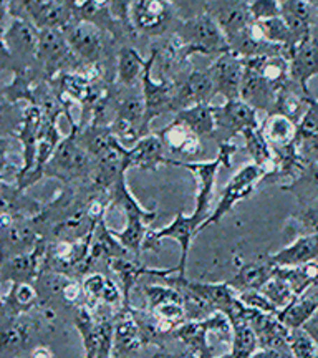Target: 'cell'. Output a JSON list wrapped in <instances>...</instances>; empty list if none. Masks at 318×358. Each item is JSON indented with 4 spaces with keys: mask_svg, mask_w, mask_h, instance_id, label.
I'll use <instances>...</instances> for the list:
<instances>
[{
    "mask_svg": "<svg viewBox=\"0 0 318 358\" xmlns=\"http://www.w3.org/2000/svg\"><path fill=\"white\" fill-rule=\"evenodd\" d=\"M176 98L173 103V115L196 105H210L216 96L209 70H191L181 82L176 83Z\"/></svg>",
    "mask_w": 318,
    "mask_h": 358,
    "instance_id": "obj_17",
    "label": "cell"
},
{
    "mask_svg": "<svg viewBox=\"0 0 318 358\" xmlns=\"http://www.w3.org/2000/svg\"><path fill=\"white\" fill-rule=\"evenodd\" d=\"M10 24L2 30V66L13 73L37 69L40 30L22 17H10Z\"/></svg>",
    "mask_w": 318,
    "mask_h": 358,
    "instance_id": "obj_3",
    "label": "cell"
},
{
    "mask_svg": "<svg viewBox=\"0 0 318 358\" xmlns=\"http://www.w3.org/2000/svg\"><path fill=\"white\" fill-rule=\"evenodd\" d=\"M210 78H212L216 95H222L226 101L239 100L242 83H244L245 66L244 60L237 57L234 52H227L214 60L208 66Z\"/></svg>",
    "mask_w": 318,
    "mask_h": 358,
    "instance_id": "obj_16",
    "label": "cell"
},
{
    "mask_svg": "<svg viewBox=\"0 0 318 358\" xmlns=\"http://www.w3.org/2000/svg\"><path fill=\"white\" fill-rule=\"evenodd\" d=\"M261 128L272 150L290 146L297 141V124L282 115H267Z\"/></svg>",
    "mask_w": 318,
    "mask_h": 358,
    "instance_id": "obj_36",
    "label": "cell"
},
{
    "mask_svg": "<svg viewBox=\"0 0 318 358\" xmlns=\"http://www.w3.org/2000/svg\"><path fill=\"white\" fill-rule=\"evenodd\" d=\"M2 259L29 254L43 241L42 227L37 217H12L2 214Z\"/></svg>",
    "mask_w": 318,
    "mask_h": 358,
    "instance_id": "obj_12",
    "label": "cell"
},
{
    "mask_svg": "<svg viewBox=\"0 0 318 358\" xmlns=\"http://www.w3.org/2000/svg\"><path fill=\"white\" fill-rule=\"evenodd\" d=\"M85 295H87V306L92 310H100V308H113L121 310L124 306L123 290H121L118 282L108 279L103 274H89L82 280Z\"/></svg>",
    "mask_w": 318,
    "mask_h": 358,
    "instance_id": "obj_21",
    "label": "cell"
},
{
    "mask_svg": "<svg viewBox=\"0 0 318 358\" xmlns=\"http://www.w3.org/2000/svg\"><path fill=\"white\" fill-rule=\"evenodd\" d=\"M2 194V214L12 217H37L42 213L43 204L25 194V191L19 189L13 182H3L0 186Z\"/></svg>",
    "mask_w": 318,
    "mask_h": 358,
    "instance_id": "obj_31",
    "label": "cell"
},
{
    "mask_svg": "<svg viewBox=\"0 0 318 358\" xmlns=\"http://www.w3.org/2000/svg\"><path fill=\"white\" fill-rule=\"evenodd\" d=\"M153 347H154V350L147 355V358H194L189 352L178 353V352L169 350L164 343H161V345H153Z\"/></svg>",
    "mask_w": 318,
    "mask_h": 358,
    "instance_id": "obj_47",
    "label": "cell"
},
{
    "mask_svg": "<svg viewBox=\"0 0 318 358\" xmlns=\"http://www.w3.org/2000/svg\"><path fill=\"white\" fill-rule=\"evenodd\" d=\"M131 22L138 35L146 38H164L179 24V12L166 0H138L131 2Z\"/></svg>",
    "mask_w": 318,
    "mask_h": 358,
    "instance_id": "obj_8",
    "label": "cell"
},
{
    "mask_svg": "<svg viewBox=\"0 0 318 358\" xmlns=\"http://www.w3.org/2000/svg\"><path fill=\"white\" fill-rule=\"evenodd\" d=\"M156 62L154 52H150L147 57V64L141 78V88L143 96H145L146 105V116H145V131L146 134H151V122L158 116L164 113H173V103L176 98V83L169 82V80H163L161 82H154L153 78V66Z\"/></svg>",
    "mask_w": 318,
    "mask_h": 358,
    "instance_id": "obj_14",
    "label": "cell"
},
{
    "mask_svg": "<svg viewBox=\"0 0 318 358\" xmlns=\"http://www.w3.org/2000/svg\"><path fill=\"white\" fill-rule=\"evenodd\" d=\"M111 271L115 272L116 277H118V284L121 290H123L124 297V306L131 307V302H129V297H131L133 289L136 287V284L140 282L143 277H147L151 274V267L143 266L140 259L128 256V257H116L111 259L108 262Z\"/></svg>",
    "mask_w": 318,
    "mask_h": 358,
    "instance_id": "obj_32",
    "label": "cell"
},
{
    "mask_svg": "<svg viewBox=\"0 0 318 358\" xmlns=\"http://www.w3.org/2000/svg\"><path fill=\"white\" fill-rule=\"evenodd\" d=\"M290 65V80H294L300 88L310 93L308 83L313 77L318 75V40L315 35L302 40L294 48L289 58Z\"/></svg>",
    "mask_w": 318,
    "mask_h": 358,
    "instance_id": "obj_22",
    "label": "cell"
},
{
    "mask_svg": "<svg viewBox=\"0 0 318 358\" xmlns=\"http://www.w3.org/2000/svg\"><path fill=\"white\" fill-rule=\"evenodd\" d=\"M268 261L277 268H294L318 261V236H302L294 239L279 252L268 254Z\"/></svg>",
    "mask_w": 318,
    "mask_h": 358,
    "instance_id": "obj_23",
    "label": "cell"
},
{
    "mask_svg": "<svg viewBox=\"0 0 318 358\" xmlns=\"http://www.w3.org/2000/svg\"><path fill=\"white\" fill-rule=\"evenodd\" d=\"M298 153L302 156V159L305 161V164L318 163V134L308 138L305 141L297 143Z\"/></svg>",
    "mask_w": 318,
    "mask_h": 358,
    "instance_id": "obj_46",
    "label": "cell"
},
{
    "mask_svg": "<svg viewBox=\"0 0 318 358\" xmlns=\"http://www.w3.org/2000/svg\"><path fill=\"white\" fill-rule=\"evenodd\" d=\"M239 299L242 303L255 310H261L263 313H270V315H279V310L272 306V302L263 295L261 290H249V292L239 294Z\"/></svg>",
    "mask_w": 318,
    "mask_h": 358,
    "instance_id": "obj_45",
    "label": "cell"
},
{
    "mask_svg": "<svg viewBox=\"0 0 318 358\" xmlns=\"http://www.w3.org/2000/svg\"><path fill=\"white\" fill-rule=\"evenodd\" d=\"M282 189L292 192L298 204L318 201V163L307 164L302 174L290 185L282 186Z\"/></svg>",
    "mask_w": 318,
    "mask_h": 358,
    "instance_id": "obj_39",
    "label": "cell"
},
{
    "mask_svg": "<svg viewBox=\"0 0 318 358\" xmlns=\"http://www.w3.org/2000/svg\"><path fill=\"white\" fill-rule=\"evenodd\" d=\"M113 353L111 358H131L146 347L145 335L136 317L133 313V307H123L116 312L113 319Z\"/></svg>",
    "mask_w": 318,
    "mask_h": 358,
    "instance_id": "obj_18",
    "label": "cell"
},
{
    "mask_svg": "<svg viewBox=\"0 0 318 358\" xmlns=\"http://www.w3.org/2000/svg\"><path fill=\"white\" fill-rule=\"evenodd\" d=\"M203 8L222 30L227 42H232L237 35L254 24L250 2L245 0H209L203 2Z\"/></svg>",
    "mask_w": 318,
    "mask_h": 358,
    "instance_id": "obj_15",
    "label": "cell"
},
{
    "mask_svg": "<svg viewBox=\"0 0 318 358\" xmlns=\"http://www.w3.org/2000/svg\"><path fill=\"white\" fill-rule=\"evenodd\" d=\"M313 35L318 40V12H317V19H315V25H313Z\"/></svg>",
    "mask_w": 318,
    "mask_h": 358,
    "instance_id": "obj_50",
    "label": "cell"
},
{
    "mask_svg": "<svg viewBox=\"0 0 318 358\" xmlns=\"http://www.w3.org/2000/svg\"><path fill=\"white\" fill-rule=\"evenodd\" d=\"M30 358H55V353H53V350L48 345L40 343V345H37L30 352Z\"/></svg>",
    "mask_w": 318,
    "mask_h": 358,
    "instance_id": "obj_48",
    "label": "cell"
},
{
    "mask_svg": "<svg viewBox=\"0 0 318 358\" xmlns=\"http://www.w3.org/2000/svg\"><path fill=\"white\" fill-rule=\"evenodd\" d=\"M242 138L245 141V150L252 158V163L262 168L267 174L274 171L275 158L274 151H272L270 145H268L266 134H263L262 128H249L242 133Z\"/></svg>",
    "mask_w": 318,
    "mask_h": 358,
    "instance_id": "obj_38",
    "label": "cell"
},
{
    "mask_svg": "<svg viewBox=\"0 0 318 358\" xmlns=\"http://www.w3.org/2000/svg\"><path fill=\"white\" fill-rule=\"evenodd\" d=\"M318 12V2H300V0H285L280 2V17L300 43L313 34Z\"/></svg>",
    "mask_w": 318,
    "mask_h": 358,
    "instance_id": "obj_24",
    "label": "cell"
},
{
    "mask_svg": "<svg viewBox=\"0 0 318 358\" xmlns=\"http://www.w3.org/2000/svg\"><path fill=\"white\" fill-rule=\"evenodd\" d=\"M261 29L263 37H266L268 42L277 45V47H284L285 50L292 53V50L297 47L298 42L295 40L294 34L290 32V29L287 27L285 20L282 17H275V19L263 20V22H255Z\"/></svg>",
    "mask_w": 318,
    "mask_h": 358,
    "instance_id": "obj_40",
    "label": "cell"
},
{
    "mask_svg": "<svg viewBox=\"0 0 318 358\" xmlns=\"http://www.w3.org/2000/svg\"><path fill=\"white\" fill-rule=\"evenodd\" d=\"M38 303L40 297L35 284H27V282L12 284L10 290L2 295V320L15 319L24 313L34 312Z\"/></svg>",
    "mask_w": 318,
    "mask_h": 358,
    "instance_id": "obj_28",
    "label": "cell"
},
{
    "mask_svg": "<svg viewBox=\"0 0 318 358\" xmlns=\"http://www.w3.org/2000/svg\"><path fill=\"white\" fill-rule=\"evenodd\" d=\"M267 176V173L262 168H259L257 164L250 163L242 166L234 176L231 178V181L227 182L224 187L221 198H219L216 208L210 213V216L205 219L203 226L199 227V232L204 231L205 227L212 226V224L221 222L224 216H227L232 209L236 208L240 201L247 199L249 196H252L255 191L261 187L262 179Z\"/></svg>",
    "mask_w": 318,
    "mask_h": 358,
    "instance_id": "obj_9",
    "label": "cell"
},
{
    "mask_svg": "<svg viewBox=\"0 0 318 358\" xmlns=\"http://www.w3.org/2000/svg\"><path fill=\"white\" fill-rule=\"evenodd\" d=\"M274 264L266 256L261 261H250L242 264L239 271L227 280V284L236 290L237 294L249 292V290H262L263 285L275 274Z\"/></svg>",
    "mask_w": 318,
    "mask_h": 358,
    "instance_id": "obj_26",
    "label": "cell"
},
{
    "mask_svg": "<svg viewBox=\"0 0 318 358\" xmlns=\"http://www.w3.org/2000/svg\"><path fill=\"white\" fill-rule=\"evenodd\" d=\"M261 292L266 295L268 301L272 302V306H274L279 312L284 310L285 307H289L290 303L297 299L295 297L292 287L287 284V280L282 279V277L277 274H274V277L263 285Z\"/></svg>",
    "mask_w": 318,
    "mask_h": 358,
    "instance_id": "obj_41",
    "label": "cell"
},
{
    "mask_svg": "<svg viewBox=\"0 0 318 358\" xmlns=\"http://www.w3.org/2000/svg\"><path fill=\"white\" fill-rule=\"evenodd\" d=\"M48 241H40L37 248L32 252L22 254V256L2 259V271L0 277L2 282H10V284H19V282H27V284H35L38 280L40 274L43 272V261L47 254Z\"/></svg>",
    "mask_w": 318,
    "mask_h": 358,
    "instance_id": "obj_20",
    "label": "cell"
},
{
    "mask_svg": "<svg viewBox=\"0 0 318 358\" xmlns=\"http://www.w3.org/2000/svg\"><path fill=\"white\" fill-rule=\"evenodd\" d=\"M312 100H315L312 93L300 88L294 80H289L285 87L279 92V95H277L274 113L285 116V118L292 120L295 124H298L303 115L307 113Z\"/></svg>",
    "mask_w": 318,
    "mask_h": 358,
    "instance_id": "obj_29",
    "label": "cell"
},
{
    "mask_svg": "<svg viewBox=\"0 0 318 358\" xmlns=\"http://www.w3.org/2000/svg\"><path fill=\"white\" fill-rule=\"evenodd\" d=\"M289 345L292 358H318V343L307 329L292 330Z\"/></svg>",
    "mask_w": 318,
    "mask_h": 358,
    "instance_id": "obj_42",
    "label": "cell"
},
{
    "mask_svg": "<svg viewBox=\"0 0 318 358\" xmlns=\"http://www.w3.org/2000/svg\"><path fill=\"white\" fill-rule=\"evenodd\" d=\"M156 134L164 145L166 153L179 156V158L186 159V163H194L204 153L203 140L176 118L164 128L158 129Z\"/></svg>",
    "mask_w": 318,
    "mask_h": 358,
    "instance_id": "obj_19",
    "label": "cell"
},
{
    "mask_svg": "<svg viewBox=\"0 0 318 358\" xmlns=\"http://www.w3.org/2000/svg\"><path fill=\"white\" fill-rule=\"evenodd\" d=\"M250 358H292V357L285 355V353H280L277 350H270V348H259V350L255 352Z\"/></svg>",
    "mask_w": 318,
    "mask_h": 358,
    "instance_id": "obj_49",
    "label": "cell"
},
{
    "mask_svg": "<svg viewBox=\"0 0 318 358\" xmlns=\"http://www.w3.org/2000/svg\"><path fill=\"white\" fill-rule=\"evenodd\" d=\"M70 133L60 141L52 159L43 169V178H55L64 186L93 185L95 161L80 146L77 138L78 124L70 122Z\"/></svg>",
    "mask_w": 318,
    "mask_h": 358,
    "instance_id": "obj_1",
    "label": "cell"
},
{
    "mask_svg": "<svg viewBox=\"0 0 318 358\" xmlns=\"http://www.w3.org/2000/svg\"><path fill=\"white\" fill-rule=\"evenodd\" d=\"M318 134V100H312L310 106H308L307 113L303 115V118L300 120L297 124V141H305L308 138Z\"/></svg>",
    "mask_w": 318,
    "mask_h": 358,
    "instance_id": "obj_43",
    "label": "cell"
},
{
    "mask_svg": "<svg viewBox=\"0 0 318 358\" xmlns=\"http://www.w3.org/2000/svg\"><path fill=\"white\" fill-rule=\"evenodd\" d=\"M113 317L98 315L88 306L78 308L73 324L83 340L85 358H111L113 353Z\"/></svg>",
    "mask_w": 318,
    "mask_h": 358,
    "instance_id": "obj_10",
    "label": "cell"
},
{
    "mask_svg": "<svg viewBox=\"0 0 318 358\" xmlns=\"http://www.w3.org/2000/svg\"><path fill=\"white\" fill-rule=\"evenodd\" d=\"M245 66V65H244ZM279 92L268 85L257 71L250 70L245 66L244 83L240 90V100L252 106L255 111H263V113L272 115L275 108V101Z\"/></svg>",
    "mask_w": 318,
    "mask_h": 358,
    "instance_id": "obj_25",
    "label": "cell"
},
{
    "mask_svg": "<svg viewBox=\"0 0 318 358\" xmlns=\"http://www.w3.org/2000/svg\"><path fill=\"white\" fill-rule=\"evenodd\" d=\"M174 118L179 120L191 128L203 141L214 140V131H216V120H214V111L210 105H196L191 108H186L174 115Z\"/></svg>",
    "mask_w": 318,
    "mask_h": 358,
    "instance_id": "obj_35",
    "label": "cell"
},
{
    "mask_svg": "<svg viewBox=\"0 0 318 358\" xmlns=\"http://www.w3.org/2000/svg\"><path fill=\"white\" fill-rule=\"evenodd\" d=\"M147 58L141 57V53L133 45H121L118 48V62H116V80L115 83L121 87H138L141 85L143 73H145Z\"/></svg>",
    "mask_w": 318,
    "mask_h": 358,
    "instance_id": "obj_30",
    "label": "cell"
},
{
    "mask_svg": "<svg viewBox=\"0 0 318 358\" xmlns=\"http://www.w3.org/2000/svg\"><path fill=\"white\" fill-rule=\"evenodd\" d=\"M318 313V294L308 290L307 294L300 295L295 301L279 312V320L290 330L305 329L313 317Z\"/></svg>",
    "mask_w": 318,
    "mask_h": 358,
    "instance_id": "obj_33",
    "label": "cell"
},
{
    "mask_svg": "<svg viewBox=\"0 0 318 358\" xmlns=\"http://www.w3.org/2000/svg\"><path fill=\"white\" fill-rule=\"evenodd\" d=\"M214 120H216V131L214 140L216 145H226L232 143L237 134H242L249 128H259L257 111L247 103L239 100L226 101L224 105L212 106Z\"/></svg>",
    "mask_w": 318,
    "mask_h": 358,
    "instance_id": "obj_13",
    "label": "cell"
},
{
    "mask_svg": "<svg viewBox=\"0 0 318 358\" xmlns=\"http://www.w3.org/2000/svg\"><path fill=\"white\" fill-rule=\"evenodd\" d=\"M8 17H22L42 30H65L75 20L73 2L62 0H22L7 2Z\"/></svg>",
    "mask_w": 318,
    "mask_h": 358,
    "instance_id": "obj_7",
    "label": "cell"
},
{
    "mask_svg": "<svg viewBox=\"0 0 318 358\" xmlns=\"http://www.w3.org/2000/svg\"><path fill=\"white\" fill-rule=\"evenodd\" d=\"M285 236H294V239L302 236H318V201L298 204L297 211L287 217Z\"/></svg>",
    "mask_w": 318,
    "mask_h": 358,
    "instance_id": "obj_37",
    "label": "cell"
},
{
    "mask_svg": "<svg viewBox=\"0 0 318 358\" xmlns=\"http://www.w3.org/2000/svg\"><path fill=\"white\" fill-rule=\"evenodd\" d=\"M128 256H131V254L120 244V241L115 237L113 231H110L108 227H106L105 219H101L95 231V236H93L92 249H89V264L93 266V264L101 261V259L103 261L110 262L111 259Z\"/></svg>",
    "mask_w": 318,
    "mask_h": 358,
    "instance_id": "obj_34",
    "label": "cell"
},
{
    "mask_svg": "<svg viewBox=\"0 0 318 358\" xmlns=\"http://www.w3.org/2000/svg\"><path fill=\"white\" fill-rule=\"evenodd\" d=\"M64 32L71 52L82 62L87 69V73L93 69L103 70L105 64H110L111 58H113L111 55H113L116 42L110 35L96 29L95 25L88 24V22L73 20Z\"/></svg>",
    "mask_w": 318,
    "mask_h": 358,
    "instance_id": "obj_5",
    "label": "cell"
},
{
    "mask_svg": "<svg viewBox=\"0 0 318 358\" xmlns=\"http://www.w3.org/2000/svg\"><path fill=\"white\" fill-rule=\"evenodd\" d=\"M43 332H53L38 315L34 312L24 313L15 319L2 320V358H24L30 357V352L40 345L38 338Z\"/></svg>",
    "mask_w": 318,
    "mask_h": 358,
    "instance_id": "obj_6",
    "label": "cell"
},
{
    "mask_svg": "<svg viewBox=\"0 0 318 358\" xmlns=\"http://www.w3.org/2000/svg\"><path fill=\"white\" fill-rule=\"evenodd\" d=\"M219 358H232V357H231V353H227V355H222V357H219Z\"/></svg>",
    "mask_w": 318,
    "mask_h": 358,
    "instance_id": "obj_51",
    "label": "cell"
},
{
    "mask_svg": "<svg viewBox=\"0 0 318 358\" xmlns=\"http://www.w3.org/2000/svg\"><path fill=\"white\" fill-rule=\"evenodd\" d=\"M250 13L254 22H263L280 17V2L275 0H255L250 2Z\"/></svg>",
    "mask_w": 318,
    "mask_h": 358,
    "instance_id": "obj_44",
    "label": "cell"
},
{
    "mask_svg": "<svg viewBox=\"0 0 318 358\" xmlns=\"http://www.w3.org/2000/svg\"><path fill=\"white\" fill-rule=\"evenodd\" d=\"M174 34L182 40L191 57L199 53L204 57L219 58L231 52L226 35L204 8L187 19L179 20Z\"/></svg>",
    "mask_w": 318,
    "mask_h": 358,
    "instance_id": "obj_4",
    "label": "cell"
},
{
    "mask_svg": "<svg viewBox=\"0 0 318 358\" xmlns=\"http://www.w3.org/2000/svg\"><path fill=\"white\" fill-rule=\"evenodd\" d=\"M237 151H239V146H236L234 143H226V145L217 146V156L210 161H194V163H186V161L178 159L168 161V166L185 168L196 178L198 191H196V208L192 211V217L199 222V227L210 216V203H212L214 186H216L219 169L231 168L232 156Z\"/></svg>",
    "mask_w": 318,
    "mask_h": 358,
    "instance_id": "obj_2",
    "label": "cell"
},
{
    "mask_svg": "<svg viewBox=\"0 0 318 358\" xmlns=\"http://www.w3.org/2000/svg\"><path fill=\"white\" fill-rule=\"evenodd\" d=\"M199 234V222L194 217L186 216L185 213L179 211L176 217L173 219V222H169L168 226L161 227V229H150L146 234L145 245H143V252H159L161 249V241L164 239H173L176 241L181 248V257H179L178 264V275L186 277V264L187 256H189V249L192 244L194 236Z\"/></svg>",
    "mask_w": 318,
    "mask_h": 358,
    "instance_id": "obj_11",
    "label": "cell"
},
{
    "mask_svg": "<svg viewBox=\"0 0 318 358\" xmlns=\"http://www.w3.org/2000/svg\"><path fill=\"white\" fill-rule=\"evenodd\" d=\"M166 150L164 145L161 143L158 134L151 133L147 136L143 138L141 141H138L128 155V166L131 168H140L146 169V171L156 173L159 166L166 164L168 166L169 158H166Z\"/></svg>",
    "mask_w": 318,
    "mask_h": 358,
    "instance_id": "obj_27",
    "label": "cell"
}]
</instances>
